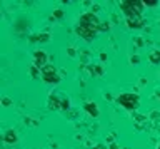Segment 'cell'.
<instances>
[{
	"label": "cell",
	"instance_id": "cell-2",
	"mask_svg": "<svg viewBox=\"0 0 160 149\" xmlns=\"http://www.w3.org/2000/svg\"><path fill=\"white\" fill-rule=\"evenodd\" d=\"M52 72L55 74L53 67H47V69H45V72H43V79H45V81H48V82H52V81H57L55 77H52Z\"/></svg>",
	"mask_w": 160,
	"mask_h": 149
},
{
	"label": "cell",
	"instance_id": "cell-1",
	"mask_svg": "<svg viewBox=\"0 0 160 149\" xmlns=\"http://www.w3.org/2000/svg\"><path fill=\"white\" fill-rule=\"evenodd\" d=\"M118 102H127V104H125V107L133 109V107H137L138 99L133 97V96H122V99H118Z\"/></svg>",
	"mask_w": 160,
	"mask_h": 149
}]
</instances>
